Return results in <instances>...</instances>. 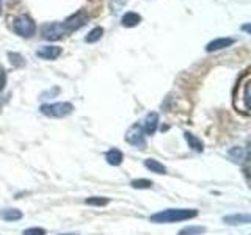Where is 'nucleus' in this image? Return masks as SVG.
Listing matches in <instances>:
<instances>
[{
	"instance_id": "nucleus-26",
	"label": "nucleus",
	"mask_w": 251,
	"mask_h": 235,
	"mask_svg": "<svg viewBox=\"0 0 251 235\" xmlns=\"http://www.w3.org/2000/svg\"><path fill=\"white\" fill-rule=\"evenodd\" d=\"M2 8H3V0H0V14H2Z\"/></svg>"
},
{
	"instance_id": "nucleus-1",
	"label": "nucleus",
	"mask_w": 251,
	"mask_h": 235,
	"mask_svg": "<svg viewBox=\"0 0 251 235\" xmlns=\"http://www.w3.org/2000/svg\"><path fill=\"white\" fill-rule=\"evenodd\" d=\"M232 105L239 113L248 116L250 115V70H245L239 78L237 86L234 88Z\"/></svg>"
},
{
	"instance_id": "nucleus-8",
	"label": "nucleus",
	"mask_w": 251,
	"mask_h": 235,
	"mask_svg": "<svg viewBox=\"0 0 251 235\" xmlns=\"http://www.w3.org/2000/svg\"><path fill=\"white\" fill-rule=\"evenodd\" d=\"M63 53V49L58 46H43L36 50V57L43 60H57Z\"/></svg>"
},
{
	"instance_id": "nucleus-6",
	"label": "nucleus",
	"mask_w": 251,
	"mask_h": 235,
	"mask_svg": "<svg viewBox=\"0 0 251 235\" xmlns=\"http://www.w3.org/2000/svg\"><path fill=\"white\" fill-rule=\"evenodd\" d=\"M66 33L65 27H63V24L60 22H50V24H46V25H43L41 28V36L44 39H47V41H58V39H61Z\"/></svg>"
},
{
	"instance_id": "nucleus-24",
	"label": "nucleus",
	"mask_w": 251,
	"mask_h": 235,
	"mask_svg": "<svg viewBox=\"0 0 251 235\" xmlns=\"http://www.w3.org/2000/svg\"><path fill=\"white\" fill-rule=\"evenodd\" d=\"M6 86V70L3 69V66H0V93L5 90Z\"/></svg>"
},
{
	"instance_id": "nucleus-15",
	"label": "nucleus",
	"mask_w": 251,
	"mask_h": 235,
	"mask_svg": "<svg viewBox=\"0 0 251 235\" xmlns=\"http://www.w3.org/2000/svg\"><path fill=\"white\" fill-rule=\"evenodd\" d=\"M22 212L18 209H3L0 210V218L5 219V221H19L22 219Z\"/></svg>"
},
{
	"instance_id": "nucleus-19",
	"label": "nucleus",
	"mask_w": 251,
	"mask_h": 235,
	"mask_svg": "<svg viewBox=\"0 0 251 235\" xmlns=\"http://www.w3.org/2000/svg\"><path fill=\"white\" fill-rule=\"evenodd\" d=\"M206 232V227L202 226H187L184 229H180L177 235H201Z\"/></svg>"
},
{
	"instance_id": "nucleus-18",
	"label": "nucleus",
	"mask_w": 251,
	"mask_h": 235,
	"mask_svg": "<svg viewBox=\"0 0 251 235\" xmlns=\"http://www.w3.org/2000/svg\"><path fill=\"white\" fill-rule=\"evenodd\" d=\"M102 35H104V28L102 27H96V28H93L88 35L85 36V43H88V44H93V43H98L99 39L102 38Z\"/></svg>"
},
{
	"instance_id": "nucleus-25",
	"label": "nucleus",
	"mask_w": 251,
	"mask_h": 235,
	"mask_svg": "<svg viewBox=\"0 0 251 235\" xmlns=\"http://www.w3.org/2000/svg\"><path fill=\"white\" fill-rule=\"evenodd\" d=\"M243 30H245L247 33H248V31H250V25H248V24H247V25H243Z\"/></svg>"
},
{
	"instance_id": "nucleus-16",
	"label": "nucleus",
	"mask_w": 251,
	"mask_h": 235,
	"mask_svg": "<svg viewBox=\"0 0 251 235\" xmlns=\"http://www.w3.org/2000/svg\"><path fill=\"white\" fill-rule=\"evenodd\" d=\"M184 138H185V141L188 143V147H192L193 151H196V152H202L204 144H202V141L198 137H195L193 133H190V132H185L184 133Z\"/></svg>"
},
{
	"instance_id": "nucleus-21",
	"label": "nucleus",
	"mask_w": 251,
	"mask_h": 235,
	"mask_svg": "<svg viewBox=\"0 0 251 235\" xmlns=\"http://www.w3.org/2000/svg\"><path fill=\"white\" fill-rule=\"evenodd\" d=\"M130 187L135 188V190H148V188L152 187V182L148 179H133L130 182Z\"/></svg>"
},
{
	"instance_id": "nucleus-5",
	"label": "nucleus",
	"mask_w": 251,
	"mask_h": 235,
	"mask_svg": "<svg viewBox=\"0 0 251 235\" xmlns=\"http://www.w3.org/2000/svg\"><path fill=\"white\" fill-rule=\"evenodd\" d=\"M126 141H127L129 144L135 146L138 149H145L146 147V135H145V130L141 127L140 124H132L129 130L126 132L124 135Z\"/></svg>"
},
{
	"instance_id": "nucleus-22",
	"label": "nucleus",
	"mask_w": 251,
	"mask_h": 235,
	"mask_svg": "<svg viewBox=\"0 0 251 235\" xmlns=\"http://www.w3.org/2000/svg\"><path fill=\"white\" fill-rule=\"evenodd\" d=\"M8 58H10V63L14 68H22L25 65V60L22 58L21 53H16V52H8Z\"/></svg>"
},
{
	"instance_id": "nucleus-11",
	"label": "nucleus",
	"mask_w": 251,
	"mask_h": 235,
	"mask_svg": "<svg viewBox=\"0 0 251 235\" xmlns=\"http://www.w3.org/2000/svg\"><path fill=\"white\" fill-rule=\"evenodd\" d=\"M234 44V39L232 38H217L214 41H210L206 46V50L207 52H217V50H223L226 47H231Z\"/></svg>"
},
{
	"instance_id": "nucleus-4",
	"label": "nucleus",
	"mask_w": 251,
	"mask_h": 235,
	"mask_svg": "<svg viewBox=\"0 0 251 235\" xmlns=\"http://www.w3.org/2000/svg\"><path fill=\"white\" fill-rule=\"evenodd\" d=\"M73 110H74V105L69 104V102H55V104L41 105L39 112L49 118H65L73 113Z\"/></svg>"
},
{
	"instance_id": "nucleus-17",
	"label": "nucleus",
	"mask_w": 251,
	"mask_h": 235,
	"mask_svg": "<svg viewBox=\"0 0 251 235\" xmlns=\"http://www.w3.org/2000/svg\"><path fill=\"white\" fill-rule=\"evenodd\" d=\"M145 166L151 172H155V174H165V172H167L165 164L160 163L159 160H155V159H146L145 160Z\"/></svg>"
},
{
	"instance_id": "nucleus-3",
	"label": "nucleus",
	"mask_w": 251,
	"mask_h": 235,
	"mask_svg": "<svg viewBox=\"0 0 251 235\" xmlns=\"http://www.w3.org/2000/svg\"><path fill=\"white\" fill-rule=\"evenodd\" d=\"M13 30L16 35H19L21 38H31L36 33V24L35 21L28 18V16H18L13 21Z\"/></svg>"
},
{
	"instance_id": "nucleus-23",
	"label": "nucleus",
	"mask_w": 251,
	"mask_h": 235,
	"mask_svg": "<svg viewBox=\"0 0 251 235\" xmlns=\"http://www.w3.org/2000/svg\"><path fill=\"white\" fill-rule=\"evenodd\" d=\"M24 235H46V231L41 227H30V229L24 231Z\"/></svg>"
},
{
	"instance_id": "nucleus-10",
	"label": "nucleus",
	"mask_w": 251,
	"mask_h": 235,
	"mask_svg": "<svg viewBox=\"0 0 251 235\" xmlns=\"http://www.w3.org/2000/svg\"><path fill=\"white\" fill-rule=\"evenodd\" d=\"M227 157L234 162V163H243V162H248L250 159V152L248 149L245 147H240V146H234L227 151Z\"/></svg>"
},
{
	"instance_id": "nucleus-13",
	"label": "nucleus",
	"mask_w": 251,
	"mask_h": 235,
	"mask_svg": "<svg viewBox=\"0 0 251 235\" xmlns=\"http://www.w3.org/2000/svg\"><path fill=\"white\" fill-rule=\"evenodd\" d=\"M105 160L108 164H112V166H120L124 160V155L120 149H110V151L105 154Z\"/></svg>"
},
{
	"instance_id": "nucleus-27",
	"label": "nucleus",
	"mask_w": 251,
	"mask_h": 235,
	"mask_svg": "<svg viewBox=\"0 0 251 235\" xmlns=\"http://www.w3.org/2000/svg\"><path fill=\"white\" fill-rule=\"evenodd\" d=\"M60 235H77V234H60Z\"/></svg>"
},
{
	"instance_id": "nucleus-20",
	"label": "nucleus",
	"mask_w": 251,
	"mask_h": 235,
	"mask_svg": "<svg viewBox=\"0 0 251 235\" xmlns=\"http://www.w3.org/2000/svg\"><path fill=\"white\" fill-rule=\"evenodd\" d=\"M110 202L108 198H102V196H91V198H86L85 199V204H88V206H94V207H104Z\"/></svg>"
},
{
	"instance_id": "nucleus-12",
	"label": "nucleus",
	"mask_w": 251,
	"mask_h": 235,
	"mask_svg": "<svg viewBox=\"0 0 251 235\" xmlns=\"http://www.w3.org/2000/svg\"><path fill=\"white\" fill-rule=\"evenodd\" d=\"M223 221L229 226H239V224H248L251 223V216L248 213H235L223 216Z\"/></svg>"
},
{
	"instance_id": "nucleus-9",
	"label": "nucleus",
	"mask_w": 251,
	"mask_h": 235,
	"mask_svg": "<svg viewBox=\"0 0 251 235\" xmlns=\"http://www.w3.org/2000/svg\"><path fill=\"white\" fill-rule=\"evenodd\" d=\"M141 127H143V130H145V135H154L157 127H159V115H157L155 112L148 113Z\"/></svg>"
},
{
	"instance_id": "nucleus-7",
	"label": "nucleus",
	"mask_w": 251,
	"mask_h": 235,
	"mask_svg": "<svg viewBox=\"0 0 251 235\" xmlns=\"http://www.w3.org/2000/svg\"><path fill=\"white\" fill-rule=\"evenodd\" d=\"M88 14H86L83 10H80V11H77L75 14H73V16H69V18L63 22V27H65V30H66V33H71V31H75V30H78V28H82L86 22H88Z\"/></svg>"
},
{
	"instance_id": "nucleus-2",
	"label": "nucleus",
	"mask_w": 251,
	"mask_h": 235,
	"mask_svg": "<svg viewBox=\"0 0 251 235\" xmlns=\"http://www.w3.org/2000/svg\"><path fill=\"white\" fill-rule=\"evenodd\" d=\"M198 216V210L195 209H167L162 212L151 215V221L157 224L163 223H179V221H187V219H193Z\"/></svg>"
},
{
	"instance_id": "nucleus-14",
	"label": "nucleus",
	"mask_w": 251,
	"mask_h": 235,
	"mask_svg": "<svg viewBox=\"0 0 251 235\" xmlns=\"http://www.w3.org/2000/svg\"><path fill=\"white\" fill-rule=\"evenodd\" d=\"M140 22H141V16H140V14H137V13H133V11L126 13V14L123 16V19H121L123 27H126V28L137 27Z\"/></svg>"
}]
</instances>
